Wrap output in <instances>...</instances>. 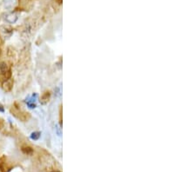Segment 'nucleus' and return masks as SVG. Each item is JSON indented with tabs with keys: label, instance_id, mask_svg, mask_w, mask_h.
<instances>
[{
	"label": "nucleus",
	"instance_id": "f257e3e1",
	"mask_svg": "<svg viewBox=\"0 0 196 172\" xmlns=\"http://www.w3.org/2000/svg\"><path fill=\"white\" fill-rule=\"evenodd\" d=\"M11 114L14 117H16L17 119L23 121V122H26L31 117V115L28 112H26L24 111H22V110H20L19 108L15 107V106H12L11 108Z\"/></svg>",
	"mask_w": 196,
	"mask_h": 172
},
{
	"label": "nucleus",
	"instance_id": "20e7f679",
	"mask_svg": "<svg viewBox=\"0 0 196 172\" xmlns=\"http://www.w3.org/2000/svg\"><path fill=\"white\" fill-rule=\"evenodd\" d=\"M9 67L7 65V63L5 62H1L0 63V74L1 75H5L8 71H9Z\"/></svg>",
	"mask_w": 196,
	"mask_h": 172
},
{
	"label": "nucleus",
	"instance_id": "9b49d317",
	"mask_svg": "<svg viewBox=\"0 0 196 172\" xmlns=\"http://www.w3.org/2000/svg\"><path fill=\"white\" fill-rule=\"evenodd\" d=\"M57 172H59V171H57Z\"/></svg>",
	"mask_w": 196,
	"mask_h": 172
},
{
	"label": "nucleus",
	"instance_id": "7ed1b4c3",
	"mask_svg": "<svg viewBox=\"0 0 196 172\" xmlns=\"http://www.w3.org/2000/svg\"><path fill=\"white\" fill-rule=\"evenodd\" d=\"M51 97V92L50 91H46L45 93H43V95L40 97V103L41 104H46Z\"/></svg>",
	"mask_w": 196,
	"mask_h": 172
},
{
	"label": "nucleus",
	"instance_id": "423d86ee",
	"mask_svg": "<svg viewBox=\"0 0 196 172\" xmlns=\"http://www.w3.org/2000/svg\"><path fill=\"white\" fill-rule=\"evenodd\" d=\"M21 150H22V151H23L25 154H26V155H31V154H32V152H33L32 148L30 147V146H23V147L21 148Z\"/></svg>",
	"mask_w": 196,
	"mask_h": 172
},
{
	"label": "nucleus",
	"instance_id": "f03ea898",
	"mask_svg": "<svg viewBox=\"0 0 196 172\" xmlns=\"http://www.w3.org/2000/svg\"><path fill=\"white\" fill-rule=\"evenodd\" d=\"M13 84H14V81L13 79L11 77V78H8V79H5L3 83H2V88L6 92H9L12 90L13 88Z\"/></svg>",
	"mask_w": 196,
	"mask_h": 172
},
{
	"label": "nucleus",
	"instance_id": "6e6552de",
	"mask_svg": "<svg viewBox=\"0 0 196 172\" xmlns=\"http://www.w3.org/2000/svg\"><path fill=\"white\" fill-rule=\"evenodd\" d=\"M0 111H4V108H3V106L1 105V104H0Z\"/></svg>",
	"mask_w": 196,
	"mask_h": 172
},
{
	"label": "nucleus",
	"instance_id": "0eeeda50",
	"mask_svg": "<svg viewBox=\"0 0 196 172\" xmlns=\"http://www.w3.org/2000/svg\"><path fill=\"white\" fill-rule=\"evenodd\" d=\"M32 139L33 140H38L40 137V132H33L31 136Z\"/></svg>",
	"mask_w": 196,
	"mask_h": 172
},
{
	"label": "nucleus",
	"instance_id": "39448f33",
	"mask_svg": "<svg viewBox=\"0 0 196 172\" xmlns=\"http://www.w3.org/2000/svg\"><path fill=\"white\" fill-rule=\"evenodd\" d=\"M6 21L8 23H10V24H13V23H15L16 21L17 20V15H15V14H10V15H8L7 17H6Z\"/></svg>",
	"mask_w": 196,
	"mask_h": 172
},
{
	"label": "nucleus",
	"instance_id": "9d476101",
	"mask_svg": "<svg viewBox=\"0 0 196 172\" xmlns=\"http://www.w3.org/2000/svg\"><path fill=\"white\" fill-rule=\"evenodd\" d=\"M1 54H2V51H1V49H0V56H1Z\"/></svg>",
	"mask_w": 196,
	"mask_h": 172
},
{
	"label": "nucleus",
	"instance_id": "1a4fd4ad",
	"mask_svg": "<svg viewBox=\"0 0 196 172\" xmlns=\"http://www.w3.org/2000/svg\"><path fill=\"white\" fill-rule=\"evenodd\" d=\"M57 1H58V4H59V5L62 3V0H57Z\"/></svg>",
	"mask_w": 196,
	"mask_h": 172
}]
</instances>
